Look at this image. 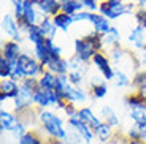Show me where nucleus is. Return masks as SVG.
I'll list each match as a JSON object with an SVG mask.
<instances>
[{
    "label": "nucleus",
    "instance_id": "obj_1",
    "mask_svg": "<svg viewBox=\"0 0 146 144\" xmlns=\"http://www.w3.org/2000/svg\"><path fill=\"white\" fill-rule=\"evenodd\" d=\"M36 119H38V127L46 138L65 143L68 125L62 116H59L54 109H36Z\"/></svg>",
    "mask_w": 146,
    "mask_h": 144
},
{
    "label": "nucleus",
    "instance_id": "obj_2",
    "mask_svg": "<svg viewBox=\"0 0 146 144\" xmlns=\"http://www.w3.org/2000/svg\"><path fill=\"white\" fill-rule=\"evenodd\" d=\"M99 51H103L102 35L94 30L84 36H78L73 41V54L81 59L84 63H92V59Z\"/></svg>",
    "mask_w": 146,
    "mask_h": 144
},
{
    "label": "nucleus",
    "instance_id": "obj_3",
    "mask_svg": "<svg viewBox=\"0 0 146 144\" xmlns=\"http://www.w3.org/2000/svg\"><path fill=\"white\" fill-rule=\"evenodd\" d=\"M125 111H127L129 119L135 125L146 122V101L140 97L137 92H132V94L125 95L124 100H122Z\"/></svg>",
    "mask_w": 146,
    "mask_h": 144
},
{
    "label": "nucleus",
    "instance_id": "obj_4",
    "mask_svg": "<svg viewBox=\"0 0 146 144\" xmlns=\"http://www.w3.org/2000/svg\"><path fill=\"white\" fill-rule=\"evenodd\" d=\"M138 8L135 7V3L132 2H122L121 5H116V7H108L105 2H100V8H99V13L103 15L105 18H108L110 21H116V19L122 18V16H132L135 15V11Z\"/></svg>",
    "mask_w": 146,
    "mask_h": 144
},
{
    "label": "nucleus",
    "instance_id": "obj_5",
    "mask_svg": "<svg viewBox=\"0 0 146 144\" xmlns=\"http://www.w3.org/2000/svg\"><path fill=\"white\" fill-rule=\"evenodd\" d=\"M2 32L7 36V40H13L19 44L26 40V35H22L21 25L13 13H5L2 16Z\"/></svg>",
    "mask_w": 146,
    "mask_h": 144
},
{
    "label": "nucleus",
    "instance_id": "obj_6",
    "mask_svg": "<svg viewBox=\"0 0 146 144\" xmlns=\"http://www.w3.org/2000/svg\"><path fill=\"white\" fill-rule=\"evenodd\" d=\"M19 63H21L22 70H24V73H26V78L38 79V78L43 75V71L46 70L40 62L33 57V54H30V52H27V51H24L22 55L19 57Z\"/></svg>",
    "mask_w": 146,
    "mask_h": 144
},
{
    "label": "nucleus",
    "instance_id": "obj_7",
    "mask_svg": "<svg viewBox=\"0 0 146 144\" xmlns=\"http://www.w3.org/2000/svg\"><path fill=\"white\" fill-rule=\"evenodd\" d=\"M92 65L99 70L100 76L103 78L105 83H108V81H114V71H116V70L113 68L111 60L108 59V55H106L103 51H99V52L94 55V59H92Z\"/></svg>",
    "mask_w": 146,
    "mask_h": 144
},
{
    "label": "nucleus",
    "instance_id": "obj_8",
    "mask_svg": "<svg viewBox=\"0 0 146 144\" xmlns=\"http://www.w3.org/2000/svg\"><path fill=\"white\" fill-rule=\"evenodd\" d=\"M19 87H21V83L13 79V78L2 79V83H0V101L2 103L13 101L19 94Z\"/></svg>",
    "mask_w": 146,
    "mask_h": 144
},
{
    "label": "nucleus",
    "instance_id": "obj_9",
    "mask_svg": "<svg viewBox=\"0 0 146 144\" xmlns=\"http://www.w3.org/2000/svg\"><path fill=\"white\" fill-rule=\"evenodd\" d=\"M18 122H19V116L15 111L7 108L0 109V131L2 133H11Z\"/></svg>",
    "mask_w": 146,
    "mask_h": 144
},
{
    "label": "nucleus",
    "instance_id": "obj_10",
    "mask_svg": "<svg viewBox=\"0 0 146 144\" xmlns=\"http://www.w3.org/2000/svg\"><path fill=\"white\" fill-rule=\"evenodd\" d=\"M22 46L19 43L13 40H5L2 43V57H5L7 60L10 62H15V60H19V57L22 55Z\"/></svg>",
    "mask_w": 146,
    "mask_h": 144
},
{
    "label": "nucleus",
    "instance_id": "obj_11",
    "mask_svg": "<svg viewBox=\"0 0 146 144\" xmlns=\"http://www.w3.org/2000/svg\"><path fill=\"white\" fill-rule=\"evenodd\" d=\"M89 24L92 25V30H94V32H97L99 35H102V36L106 35V33L110 32V29L113 27L111 21H110L108 18H105L103 15H100V13H92Z\"/></svg>",
    "mask_w": 146,
    "mask_h": 144
},
{
    "label": "nucleus",
    "instance_id": "obj_12",
    "mask_svg": "<svg viewBox=\"0 0 146 144\" xmlns=\"http://www.w3.org/2000/svg\"><path fill=\"white\" fill-rule=\"evenodd\" d=\"M35 2L38 11L46 18H54L56 15H59L62 11V5L57 0H35Z\"/></svg>",
    "mask_w": 146,
    "mask_h": 144
},
{
    "label": "nucleus",
    "instance_id": "obj_13",
    "mask_svg": "<svg viewBox=\"0 0 146 144\" xmlns=\"http://www.w3.org/2000/svg\"><path fill=\"white\" fill-rule=\"evenodd\" d=\"M127 41L132 44V48H133V51H138L141 49L143 46L146 44V30L143 29L141 25L137 24L133 29L129 32L127 35Z\"/></svg>",
    "mask_w": 146,
    "mask_h": 144
},
{
    "label": "nucleus",
    "instance_id": "obj_14",
    "mask_svg": "<svg viewBox=\"0 0 146 144\" xmlns=\"http://www.w3.org/2000/svg\"><path fill=\"white\" fill-rule=\"evenodd\" d=\"M106 55H108V59L111 60V63L121 67V65L124 63L125 59H132V51H129L127 48H124L122 44H117V46L108 49Z\"/></svg>",
    "mask_w": 146,
    "mask_h": 144
},
{
    "label": "nucleus",
    "instance_id": "obj_15",
    "mask_svg": "<svg viewBox=\"0 0 146 144\" xmlns=\"http://www.w3.org/2000/svg\"><path fill=\"white\" fill-rule=\"evenodd\" d=\"M44 141H46L44 133L40 130V127H36V128L29 130V131H27L22 138H19L16 143L18 144H44Z\"/></svg>",
    "mask_w": 146,
    "mask_h": 144
},
{
    "label": "nucleus",
    "instance_id": "obj_16",
    "mask_svg": "<svg viewBox=\"0 0 146 144\" xmlns=\"http://www.w3.org/2000/svg\"><path fill=\"white\" fill-rule=\"evenodd\" d=\"M88 98H89V95H88V92H86L83 87L72 86V87H70V90H68V94H67L65 101H67V103L75 104V106H78V104H84L86 101H88Z\"/></svg>",
    "mask_w": 146,
    "mask_h": 144
},
{
    "label": "nucleus",
    "instance_id": "obj_17",
    "mask_svg": "<svg viewBox=\"0 0 146 144\" xmlns=\"http://www.w3.org/2000/svg\"><path fill=\"white\" fill-rule=\"evenodd\" d=\"M24 35H26V40L29 43H32V46L36 44H41L46 41V36H44L43 30L40 29V25H30L24 30Z\"/></svg>",
    "mask_w": 146,
    "mask_h": 144
},
{
    "label": "nucleus",
    "instance_id": "obj_18",
    "mask_svg": "<svg viewBox=\"0 0 146 144\" xmlns=\"http://www.w3.org/2000/svg\"><path fill=\"white\" fill-rule=\"evenodd\" d=\"M94 133H95V139L99 143H108V141H111L116 136V130L111 125H108L106 122H102V125L95 130Z\"/></svg>",
    "mask_w": 146,
    "mask_h": 144
},
{
    "label": "nucleus",
    "instance_id": "obj_19",
    "mask_svg": "<svg viewBox=\"0 0 146 144\" xmlns=\"http://www.w3.org/2000/svg\"><path fill=\"white\" fill-rule=\"evenodd\" d=\"M132 65H133V73L146 71V44L138 51H132Z\"/></svg>",
    "mask_w": 146,
    "mask_h": 144
},
{
    "label": "nucleus",
    "instance_id": "obj_20",
    "mask_svg": "<svg viewBox=\"0 0 146 144\" xmlns=\"http://www.w3.org/2000/svg\"><path fill=\"white\" fill-rule=\"evenodd\" d=\"M46 70H49V71H52L54 75H68V59H51V62L48 63Z\"/></svg>",
    "mask_w": 146,
    "mask_h": 144
},
{
    "label": "nucleus",
    "instance_id": "obj_21",
    "mask_svg": "<svg viewBox=\"0 0 146 144\" xmlns=\"http://www.w3.org/2000/svg\"><path fill=\"white\" fill-rule=\"evenodd\" d=\"M38 87L43 90H54L56 89V83H57V75H54L49 70H44L43 75L38 78Z\"/></svg>",
    "mask_w": 146,
    "mask_h": 144
},
{
    "label": "nucleus",
    "instance_id": "obj_22",
    "mask_svg": "<svg viewBox=\"0 0 146 144\" xmlns=\"http://www.w3.org/2000/svg\"><path fill=\"white\" fill-rule=\"evenodd\" d=\"M33 106L36 109H51L48 90H43L40 87H36L35 92H33Z\"/></svg>",
    "mask_w": 146,
    "mask_h": 144
},
{
    "label": "nucleus",
    "instance_id": "obj_23",
    "mask_svg": "<svg viewBox=\"0 0 146 144\" xmlns=\"http://www.w3.org/2000/svg\"><path fill=\"white\" fill-rule=\"evenodd\" d=\"M102 41H103V48H108V49L121 44V30L117 29L116 25H113L110 29V32L102 36Z\"/></svg>",
    "mask_w": 146,
    "mask_h": 144
},
{
    "label": "nucleus",
    "instance_id": "obj_24",
    "mask_svg": "<svg viewBox=\"0 0 146 144\" xmlns=\"http://www.w3.org/2000/svg\"><path fill=\"white\" fill-rule=\"evenodd\" d=\"M32 54H33V57L36 59V60L40 62L41 65H43L44 68L48 67V63L51 62V54H49V51H48V48H46V44L44 43H41V44H36V46H33L32 48Z\"/></svg>",
    "mask_w": 146,
    "mask_h": 144
},
{
    "label": "nucleus",
    "instance_id": "obj_25",
    "mask_svg": "<svg viewBox=\"0 0 146 144\" xmlns=\"http://www.w3.org/2000/svg\"><path fill=\"white\" fill-rule=\"evenodd\" d=\"M52 22H54V25L59 30H62V32H68L70 27L75 24L73 16L67 15V13H64V11H60L59 15H56L54 18H52Z\"/></svg>",
    "mask_w": 146,
    "mask_h": 144
},
{
    "label": "nucleus",
    "instance_id": "obj_26",
    "mask_svg": "<svg viewBox=\"0 0 146 144\" xmlns=\"http://www.w3.org/2000/svg\"><path fill=\"white\" fill-rule=\"evenodd\" d=\"M70 87H72V84H70V81H68V75H59L57 76V83H56V89H54L56 94H57L60 98L65 100Z\"/></svg>",
    "mask_w": 146,
    "mask_h": 144
},
{
    "label": "nucleus",
    "instance_id": "obj_27",
    "mask_svg": "<svg viewBox=\"0 0 146 144\" xmlns=\"http://www.w3.org/2000/svg\"><path fill=\"white\" fill-rule=\"evenodd\" d=\"M114 84H116V87H119V89H127V87L132 86V78L127 75L125 70L117 68L116 71H114Z\"/></svg>",
    "mask_w": 146,
    "mask_h": 144
},
{
    "label": "nucleus",
    "instance_id": "obj_28",
    "mask_svg": "<svg viewBox=\"0 0 146 144\" xmlns=\"http://www.w3.org/2000/svg\"><path fill=\"white\" fill-rule=\"evenodd\" d=\"M38 25H40V29L43 30V33H44V36H46V38H52V40H56L59 29L54 25V22H52V18H44Z\"/></svg>",
    "mask_w": 146,
    "mask_h": 144
},
{
    "label": "nucleus",
    "instance_id": "obj_29",
    "mask_svg": "<svg viewBox=\"0 0 146 144\" xmlns=\"http://www.w3.org/2000/svg\"><path fill=\"white\" fill-rule=\"evenodd\" d=\"M68 71H76V73H83V75H88V68L89 63H84L81 59H78L76 55L73 54L72 57L68 59Z\"/></svg>",
    "mask_w": 146,
    "mask_h": 144
},
{
    "label": "nucleus",
    "instance_id": "obj_30",
    "mask_svg": "<svg viewBox=\"0 0 146 144\" xmlns=\"http://www.w3.org/2000/svg\"><path fill=\"white\" fill-rule=\"evenodd\" d=\"M62 11L67 13V15H70V16H75L76 13H80V11H84V7H83V3H81V0H68L67 3L62 5Z\"/></svg>",
    "mask_w": 146,
    "mask_h": 144
},
{
    "label": "nucleus",
    "instance_id": "obj_31",
    "mask_svg": "<svg viewBox=\"0 0 146 144\" xmlns=\"http://www.w3.org/2000/svg\"><path fill=\"white\" fill-rule=\"evenodd\" d=\"M76 116H78V119H80L81 122H84V124H88V125H89V124L94 120V117L97 114H95L94 109L89 108V106H81V108L78 109V114Z\"/></svg>",
    "mask_w": 146,
    "mask_h": 144
},
{
    "label": "nucleus",
    "instance_id": "obj_32",
    "mask_svg": "<svg viewBox=\"0 0 146 144\" xmlns=\"http://www.w3.org/2000/svg\"><path fill=\"white\" fill-rule=\"evenodd\" d=\"M108 95V86L106 83H100L95 84V86H91V97L95 98V100H102Z\"/></svg>",
    "mask_w": 146,
    "mask_h": 144
},
{
    "label": "nucleus",
    "instance_id": "obj_33",
    "mask_svg": "<svg viewBox=\"0 0 146 144\" xmlns=\"http://www.w3.org/2000/svg\"><path fill=\"white\" fill-rule=\"evenodd\" d=\"M11 78H13V79H16V81H19V83L26 79V73H24V70H22L19 60L11 62Z\"/></svg>",
    "mask_w": 146,
    "mask_h": 144
},
{
    "label": "nucleus",
    "instance_id": "obj_34",
    "mask_svg": "<svg viewBox=\"0 0 146 144\" xmlns=\"http://www.w3.org/2000/svg\"><path fill=\"white\" fill-rule=\"evenodd\" d=\"M29 130H30V127L27 125V124L24 122V120H22L21 117H19V122L16 124V127H15V130L11 131V135H13V138H15V139L18 141L19 138H22L24 135L27 133V131H29Z\"/></svg>",
    "mask_w": 146,
    "mask_h": 144
},
{
    "label": "nucleus",
    "instance_id": "obj_35",
    "mask_svg": "<svg viewBox=\"0 0 146 144\" xmlns=\"http://www.w3.org/2000/svg\"><path fill=\"white\" fill-rule=\"evenodd\" d=\"M0 78L2 79L11 78V62L5 57H0Z\"/></svg>",
    "mask_w": 146,
    "mask_h": 144
},
{
    "label": "nucleus",
    "instance_id": "obj_36",
    "mask_svg": "<svg viewBox=\"0 0 146 144\" xmlns=\"http://www.w3.org/2000/svg\"><path fill=\"white\" fill-rule=\"evenodd\" d=\"M68 81L72 86L75 87H81L86 81V75L83 73H76V71H68Z\"/></svg>",
    "mask_w": 146,
    "mask_h": 144
},
{
    "label": "nucleus",
    "instance_id": "obj_37",
    "mask_svg": "<svg viewBox=\"0 0 146 144\" xmlns=\"http://www.w3.org/2000/svg\"><path fill=\"white\" fill-rule=\"evenodd\" d=\"M83 138L80 136V133H78L76 130H73L68 127V133H67V139L64 144H83Z\"/></svg>",
    "mask_w": 146,
    "mask_h": 144
},
{
    "label": "nucleus",
    "instance_id": "obj_38",
    "mask_svg": "<svg viewBox=\"0 0 146 144\" xmlns=\"http://www.w3.org/2000/svg\"><path fill=\"white\" fill-rule=\"evenodd\" d=\"M116 114H117V112L114 111L111 106H108V104H103L102 108H100V112H99V116L102 117L103 122H108V120H110V119H113Z\"/></svg>",
    "mask_w": 146,
    "mask_h": 144
},
{
    "label": "nucleus",
    "instance_id": "obj_39",
    "mask_svg": "<svg viewBox=\"0 0 146 144\" xmlns=\"http://www.w3.org/2000/svg\"><path fill=\"white\" fill-rule=\"evenodd\" d=\"M124 136L125 139L129 141H140V133H138V127L133 124V125H130L127 130L124 131Z\"/></svg>",
    "mask_w": 146,
    "mask_h": 144
},
{
    "label": "nucleus",
    "instance_id": "obj_40",
    "mask_svg": "<svg viewBox=\"0 0 146 144\" xmlns=\"http://www.w3.org/2000/svg\"><path fill=\"white\" fill-rule=\"evenodd\" d=\"M84 10L89 11V13H99V8H100V2L97 0H81Z\"/></svg>",
    "mask_w": 146,
    "mask_h": 144
},
{
    "label": "nucleus",
    "instance_id": "obj_41",
    "mask_svg": "<svg viewBox=\"0 0 146 144\" xmlns=\"http://www.w3.org/2000/svg\"><path fill=\"white\" fill-rule=\"evenodd\" d=\"M133 18H135V22H137V24L141 25L143 29L146 30V8H138V10L135 11Z\"/></svg>",
    "mask_w": 146,
    "mask_h": 144
},
{
    "label": "nucleus",
    "instance_id": "obj_42",
    "mask_svg": "<svg viewBox=\"0 0 146 144\" xmlns=\"http://www.w3.org/2000/svg\"><path fill=\"white\" fill-rule=\"evenodd\" d=\"M91 15L92 13H89V11H80V13H76V15L73 16V21L75 22H89L91 21Z\"/></svg>",
    "mask_w": 146,
    "mask_h": 144
},
{
    "label": "nucleus",
    "instance_id": "obj_43",
    "mask_svg": "<svg viewBox=\"0 0 146 144\" xmlns=\"http://www.w3.org/2000/svg\"><path fill=\"white\" fill-rule=\"evenodd\" d=\"M78 106H75V104H72V103H67V106H65V109H64V114H65V117L67 119H70V117H75V116L78 114Z\"/></svg>",
    "mask_w": 146,
    "mask_h": 144
},
{
    "label": "nucleus",
    "instance_id": "obj_44",
    "mask_svg": "<svg viewBox=\"0 0 146 144\" xmlns=\"http://www.w3.org/2000/svg\"><path fill=\"white\" fill-rule=\"evenodd\" d=\"M138 127V133H140V141H143V143H146V122L145 124H140Z\"/></svg>",
    "mask_w": 146,
    "mask_h": 144
},
{
    "label": "nucleus",
    "instance_id": "obj_45",
    "mask_svg": "<svg viewBox=\"0 0 146 144\" xmlns=\"http://www.w3.org/2000/svg\"><path fill=\"white\" fill-rule=\"evenodd\" d=\"M44 144H64V143H60V141H57V139H52V138H46Z\"/></svg>",
    "mask_w": 146,
    "mask_h": 144
},
{
    "label": "nucleus",
    "instance_id": "obj_46",
    "mask_svg": "<svg viewBox=\"0 0 146 144\" xmlns=\"http://www.w3.org/2000/svg\"><path fill=\"white\" fill-rule=\"evenodd\" d=\"M145 2H146V0H137V5H138V8H145Z\"/></svg>",
    "mask_w": 146,
    "mask_h": 144
},
{
    "label": "nucleus",
    "instance_id": "obj_47",
    "mask_svg": "<svg viewBox=\"0 0 146 144\" xmlns=\"http://www.w3.org/2000/svg\"><path fill=\"white\" fill-rule=\"evenodd\" d=\"M125 144H146V143H143V141H129L127 139V143Z\"/></svg>",
    "mask_w": 146,
    "mask_h": 144
},
{
    "label": "nucleus",
    "instance_id": "obj_48",
    "mask_svg": "<svg viewBox=\"0 0 146 144\" xmlns=\"http://www.w3.org/2000/svg\"><path fill=\"white\" fill-rule=\"evenodd\" d=\"M57 2H59V3H60V5H64V3H67L68 0H57Z\"/></svg>",
    "mask_w": 146,
    "mask_h": 144
},
{
    "label": "nucleus",
    "instance_id": "obj_49",
    "mask_svg": "<svg viewBox=\"0 0 146 144\" xmlns=\"http://www.w3.org/2000/svg\"><path fill=\"white\" fill-rule=\"evenodd\" d=\"M145 8H146V2H145Z\"/></svg>",
    "mask_w": 146,
    "mask_h": 144
},
{
    "label": "nucleus",
    "instance_id": "obj_50",
    "mask_svg": "<svg viewBox=\"0 0 146 144\" xmlns=\"http://www.w3.org/2000/svg\"><path fill=\"white\" fill-rule=\"evenodd\" d=\"M83 144H84V143H83Z\"/></svg>",
    "mask_w": 146,
    "mask_h": 144
}]
</instances>
